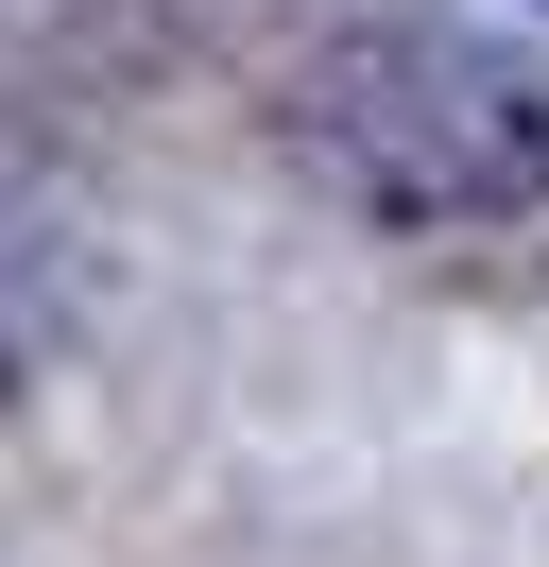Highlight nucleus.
<instances>
[{
    "label": "nucleus",
    "mask_w": 549,
    "mask_h": 567,
    "mask_svg": "<svg viewBox=\"0 0 549 567\" xmlns=\"http://www.w3.org/2000/svg\"><path fill=\"white\" fill-rule=\"evenodd\" d=\"M292 155L327 173V207L395 241H464V224L549 207V86L446 18H361L292 70Z\"/></svg>",
    "instance_id": "1"
}]
</instances>
